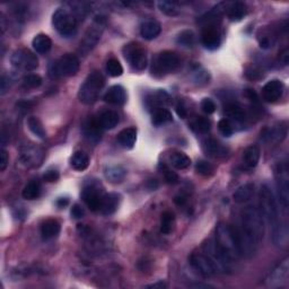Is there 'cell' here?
<instances>
[{
  "label": "cell",
  "instance_id": "680465c9",
  "mask_svg": "<svg viewBox=\"0 0 289 289\" xmlns=\"http://www.w3.org/2000/svg\"><path fill=\"white\" fill-rule=\"evenodd\" d=\"M176 111H178V114L181 116V118H185L186 116V109L184 108L183 105H179Z\"/></svg>",
  "mask_w": 289,
  "mask_h": 289
},
{
  "label": "cell",
  "instance_id": "7a4b0ae2",
  "mask_svg": "<svg viewBox=\"0 0 289 289\" xmlns=\"http://www.w3.org/2000/svg\"><path fill=\"white\" fill-rule=\"evenodd\" d=\"M260 207L262 217L267 219L269 225L272 227L273 242L277 245H285L288 239L287 226L279 221V210L277 200L274 198L271 188L263 184L260 190Z\"/></svg>",
  "mask_w": 289,
  "mask_h": 289
},
{
  "label": "cell",
  "instance_id": "d590c367",
  "mask_svg": "<svg viewBox=\"0 0 289 289\" xmlns=\"http://www.w3.org/2000/svg\"><path fill=\"white\" fill-rule=\"evenodd\" d=\"M40 194H41V184L40 182L37 181H31L30 183H27L22 192L23 198L26 200H35L40 197Z\"/></svg>",
  "mask_w": 289,
  "mask_h": 289
},
{
  "label": "cell",
  "instance_id": "8d00e7d4",
  "mask_svg": "<svg viewBox=\"0 0 289 289\" xmlns=\"http://www.w3.org/2000/svg\"><path fill=\"white\" fill-rule=\"evenodd\" d=\"M172 120H173V116H172V113L169 110L158 108L154 111L152 121L154 124L157 125V127H160V125H163L167 122H171Z\"/></svg>",
  "mask_w": 289,
  "mask_h": 289
},
{
  "label": "cell",
  "instance_id": "30bf717a",
  "mask_svg": "<svg viewBox=\"0 0 289 289\" xmlns=\"http://www.w3.org/2000/svg\"><path fill=\"white\" fill-rule=\"evenodd\" d=\"M274 175H276L277 181L279 201H280L283 209H287L289 203V174L286 163H280L277 165Z\"/></svg>",
  "mask_w": 289,
  "mask_h": 289
},
{
  "label": "cell",
  "instance_id": "60d3db41",
  "mask_svg": "<svg viewBox=\"0 0 289 289\" xmlns=\"http://www.w3.org/2000/svg\"><path fill=\"white\" fill-rule=\"evenodd\" d=\"M192 128L194 131H197L198 133H202V134H206L209 131H210V128H211V123L210 121H209L207 118H202V116H199V118L195 119L192 123Z\"/></svg>",
  "mask_w": 289,
  "mask_h": 289
},
{
  "label": "cell",
  "instance_id": "f1b7e54d",
  "mask_svg": "<svg viewBox=\"0 0 289 289\" xmlns=\"http://www.w3.org/2000/svg\"><path fill=\"white\" fill-rule=\"evenodd\" d=\"M253 193H254V184L245 183L243 185H241L240 188H237L234 194H233V198H234V201L237 203H244L252 198Z\"/></svg>",
  "mask_w": 289,
  "mask_h": 289
},
{
  "label": "cell",
  "instance_id": "ba28073f",
  "mask_svg": "<svg viewBox=\"0 0 289 289\" xmlns=\"http://www.w3.org/2000/svg\"><path fill=\"white\" fill-rule=\"evenodd\" d=\"M123 55L127 61L130 63L132 69L137 71H142L147 67V55L146 51L142 46L136 43V42H131L123 48Z\"/></svg>",
  "mask_w": 289,
  "mask_h": 289
},
{
  "label": "cell",
  "instance_id": "db71d44e",
  "mask_svg": "<svg viewBox=\"0 0 289 289\" xmlns=\"http://www.w3.org/2000/svg\"><path fill=\"white\" fill-rule=\"evenodd\" d=\"M288 55H289L288 49L283 50L280 53V55H279V60H280V62L283 64V66H287L288 64Z\"/></svg>",
  "mask_w": 289,
  "mask_h": 289
},
{
  "label": "cell",
  "instance_id": "8992f818",
  "mask_svg": "<svg viewBox=\"0 0 289 289\" xmlns=\"http://www.w3.org/2000/svg\"><path fill=\"white\" fill-rule=\"evenodd\" d=\"M52 24L60 35L69 37L76 33L78 20L71 11L67 8H59L52 15Z\"/></svg>",
  "mask_w": 289,
  "mask_h": 289
},
{
  "label": "cell",
  "instance_id": "9c48e42d",
  "mask_svg": "<svg viewBox=\"0 0 289 289\" xmlns=\"http://www.w3.org/2000/svg\"><path fill=\"white\" fill-rule=\"evenodd\" d=\"M81 67L79 60L75 54L67 53L62 55L52 66V74L55 77H73Z\"/></svg>",
  "mask_w": 289,
  "mask_h": 289
},
{
  "label": "cell",
  "instance_id": "11a10c76",
  "mask_svg": "<svg viewBox=\"0 0 289 289\" xmlns=\"http://www.w3.org/2000/svg\"><path fill=\"white\" fill-rule=\"evenodd\" d=\"M166 287H167V285H166L165 282H163V281L156 282V283H152V285L146 286V288H153V289H164Z\"/></svg>",
  "mask_w": 289,
  "mask_h": 289
},
{
  "label": "cell",
  "instance_id": "3957f363",
  "mask_svg": "<svg viewBox=\"0 0 289 289\" xmlns=\"http://www.w3.org/2000/svg\"><path fill=\"white\" fill-rule=\"evenodd\" d=\"M216 244L218 249L233 263L239 260L242 254L237 243L235 231L226 223H219L216 227Z\"/></svg>",
  "mask_w": 289,
  "mask_h": 289
},
{
  "label": "cell",
  "instance_id": "681fc988",
  "mask_svg": "<svg viewBox=\"0 0 289 289\" xmlns=\"http://www.w3.org/2000/svg\"><path fill=\"white\" fill-rule=\"evenodd\" d=\"M60 178V174L58 171L55 170H50L48 172H45V174L43 175V180L48 183H53V182H57Z\"/></svg>",
  "mask_w": 289,
  "mask_h": 289
},
{
  "label": "cell",
  "instance_id": "7c38bea8",
  "mask_svg": "<svg viewBox=\"0 0 289 289\" xmlns=\"http://www.w3.org/2000/svg\"><path fill=\"white\" fill-rule=\"evenodd\" d=\"M11 62L15 68L23 69V70L27 71L35 70L39 67V59H37L36 54L26 49L16 50L12 54Z\"/></svg>",
  "mask_w": 289,
  "mask_h": 289
},
{
  "label": "cell",
  "instance_id": "4dcf8cb0",
  "mask_svg": "<svg viewBox=\"0 0 289 289\" xmlns=\"http://www.w3.org/2000/svg\"><path fill=\"white\" fill-rule=\"evenodd\" d=\"M260 156H261V152L260 148L255 144H252V146H249L248 148L244 151L243 154V161L244 164L250 167V169H253L260 161Z\"/></svg>",
  "mask_w": 289,
  "mask_h": 289
},
{
  "label": "cell",
  "instance_id": "7bdbcfd3",
  "mask_svg": "<svg viewBox=\"0 0 289 289\" xmlns=\"http://www.w3.org/2000/svg\"><path fill=\"white\" fill-rule=\"evenodd\" d=\"M176 42L182 46H185V48H191L194 44V34L192 31H183L179 34Z\"/></svg>",
  "mask_w": 289,
  "mask_h": 289
},
{
  "label": "cell",
  "instance_id": "836d02e7",
  "mask_svg": "<svg viewBox=\"0 0 289 289\" xmlns=\"http://www.w3.org/2000/svg\"><path fill=\"white\" fill-rule=\"evenodd\" d=\"M258 41L262 49L272 48L274 41H276V33H273V31L270 29L261 30L258 34Z\"/></svg>",
  "mask_w": 289,
  "mask_h": 289
},
{
  "label": "cell",
  "instance_id": "f35d334b",
  "mask_svg": "<svg viewBox=\"0 0 289 289\" xmlns=\"http://www.w3.org/2000/svg\"><path fill=\"white\" fill-rule=\"evenodd\" d=\"M157 6L160 8V11L165 14L166 16L174 17L178 16L180 14V8L178 6V4L175 2H167V0H162V2L157 3Z\"/></svg>",
  "mask_w": 289,
  "mask_h": 289
},
{
  "label": "cell",
  "instance_id": "816d5d0a",
  "mask_svg": "<svg viewBox=\"0 0 289 289\" xmlns=\"http://www.w3.org/2000/svg\"><path fill=\"white\" fill-rule=\"evenodd\" d=\"M9 163V156L8 153L3 148L2 152H0V171L4 172L7 169Z\"/></svg>",
  "mask_w": 289,
  "mask_h": 289
},
{
  "label": "cell",
  "instance_id": "f546056e",
  "mask_svg": "<svg viewBox=\"0 0 289 289\" xmlns=\"http://www.w3.org/2000/svg\"><path fill=\"white\" fill-rule=\"evenodd\" d=\"M33 49L40 54H45L52 48V41L46 34H37L32 41Z\"/></svg>",
  "mask_w": 289,
  "mask_h": 289
},
{
  "label": "cell",
  "instance_id": "e0dca14e",
  "mask_svg": "<svg viewBox=\"0 0 289 289\" xmlns=\"http://www.w3.org/2000/svg\"><path fill=\"white\" fill-rule=\"evenodd\" d=\"M283 91H285V84L279 81V79H272V81L268 82L264 85L262 90V96L269 103H274V102L280 100Z\"/></svg>",
  "mask_w": 289,
  "mask_h": 289
},
{
  "label": "cell",
  "instance_id": "e575fe53",
  "mask_svg": "<svg viewBox=\"0 0 289 289\" xmlns=\"http://www.w3.org/2000/svg\"><path fill=\"white\" fill-rule=\"evenodd\" d=\"M171 164L173 165L175 169L178 170H186L191 165V160L188 155H185L184 153L176 152L173 153L170 157Z\"/></svg>",
  "mask_w": 289,
  "mask_h": 289
},
{
  "label": "cell",
  "instance_id": "44dd1931",
  "mask_svg": "<svg viewBox=\"0 0 289 289\" xmlns=\"http://www.w3.org/2000/svg\"><path fill=\"white\" fill-rule=\"evenodd\" d=\"M162 26L161 23L156 20H147L144 21L140 27V34L144 40H154L161 34Z\"/></svg>",
  "mask_w": 289,
  "mask_h": 289
},
{
  "label": "cell",
  "instance_id": "cb8c5ba5",
  "mask_svg": "<svg viewBox=\"0 0 289 289\" xmlns=\"http://www.w3.org/2000/svg\"><path fill=\"white\" fill-rule=\"evenodd\" d=\"M246 6L243 3H228L226 8V14L232 22H240L246 15Z\"/></svg>",
  "mask_w": 289,
  "mask_h": 289
},
{
  "label": "cell",
  "instance_id": "9a60e30c",
  "mask_svg": "<svg viewBox=\"0 0 289 289\" xmlns=\"http://www.w3.org/2000/svg\"><path fill=\"white\" fill-rule=\"evenodd\" d=\"M190 263L195 271L206 278L212 277L213 274L217 273L216 270L213 269L212 264L210 263V261L208 260V258L204 254H192L190 258Z\"/></svg>",
  "mask_w": 289,
  "mask_h": 289
},
{
  "label": "cell",
  "instance_id": "ab89813d",
  "mask_svg": "<svg viewBox=\"0 0 289 289\" xmlns=\"http://www.w3.org/2000/svg\"><path fill=\"white\" fill-rule=\"evenodd\" d=\"M174 225V215L173 212L171 211H165L162 213V219H161V232L163 234H170L173 230Z\"/></svg>",
  "mask_w": 289,
  "mask_h": 289
},
{
  "label": "cell",
  "instance_id": "5bb4252c",
  "mask_svg": "<svg viewBox=\"0 0 289 289\" xmlns=\"http://www.w3.org/2000/svg\"><path fill=\"white\" fill-rule=\"evenodd\" d=\"M103 195L104 194H102V190H100L99 186H96L94 184H90V185L85 186L82 192L83 200L87 204V207L93 211L100 210Z\"/></svg>",
  "mask_w": 289,
  "mask_h": 289
},
{
  "label": "cell",
  "instance_id": "ee69618b",
  "mask_svg": "<svg viewBox=\"0 0 289 289\" xmlns=\"http://www.w3.org/2000/svg\"><path fill=\"white\" fill-rule=\"evenodd\" d=\"M195 171H197L198 174L202 176H210L215 172V167L207 161H199L195 165Z\"/></svg>",
  "mask_w": 289,
  "mask_h": 289
},
{
  "label": "cell",
  "instance_id": "d6a6232c",
  "mask_svg": "<svg viewBox=\"0 0 289 289\" xmlns=\"http://www.w3.org/2000/svg\"><path fill=\"white\" fill-rule=\"evenodd\" d=\"M225 114L227 116V120L235 121V122H242L245 120V112L241 108L239 104L232 103L228 104L225 108Z\"/></svg>",
  "mask_w": 289,
  "mask_h": 289
},
{
  "label": "cell",
  "instance_id": "9f6ffc18",
  "mask_svg": "<svg viewBox=\"0 0 289 289\" xmlns=\"http://www.w3.org/2000/svg\"><path fill=\"white\" fill-rule=\"evenodd\" d=\"M174 202L178 204V206H184L186 202V198L184 195H178V197H175Z\"/></svg>",
  "mask_w": 289,
  "mask_h": 289
},
{
  "label": "cell",
  "instance_id": "7402d4cb",
  "mask_svg": "<svg viewBox=\"0 0 289 289\" xmlns=\"http://www.w3.org/2000/svg\"><path fill=\"white\" fill-rule=\"evenodd\" d=\"M61 231V225L55 219H48L41 226V235L44 241L52 240L59 235Z\"/></svg>",
  "mask_w": 289,
  "mask_h": 289
},
{
  "label": "cell",
  "instance_id": "ffe728a7",
  "mask_svg": "<svg viewBox=\"0 0 289 289\" xmlns=\"http://www.w3.org/2000/svg\"><path fill=\"white\" fill-rule=\"evenodd\" d=\"M104 101L106 103L113 105H123L127 102V93H125V90L122 86L114 85L106 92V94L104 95Z\"/></svg>",
  "mask_w": 289,
  "mask_h": 289
},
{
  "label": "cell",
  "instance_id": "4316f807",
  "mask_svg": "<svg viewBox=\"0 0 289 289\" xmlns=\"http://www.w3.org/2000/svg\"><path fill=\"white\" fill-rule=\"evenodd\" d=\"M203 151L206 152L207 155L211 157H224L227 154V149L215 139H208V140L204 141Z\"/></svg>",
  "mask_w": 289,
  "mask_h": 289
},
{
  "label": "cell",
  "instance_id": "52a82bcc",
  "mask_svg": "<svg viewBox=\"0 0 289 289\" xmlns=\"http://www.w3.org/2000/svg\"><path fill=\"white\" fill-rule=\"evenodd\" d=\"M203 254L210 261L216 272L226 273L232 270L233 262L222 253V251L218 249L215 240H208L203 244Z\"/></svg>",
  "mask_w": 289,
  "mask_h": 289
},
{
  "label": "cell",
  "instance_id": "4fadbf2b",
  "mask_svg": "<svg viewBox=\"0 0 289 289\" xmlns=\"http://www.w3.org/2000/svg\"><path fill=\"white\" fill-rule=\"evenodd\" d=\"M289 260L286 258L282 262L279 263L276 268L272 270L267 280L269 287L271 288H279L285 287L288 283L289 277Z\"/></svg>",
  "mask_w": 289,
  "mask_h": 289
},
{
  "label": "cell",
  "instance_id": "1f68e13d",
  "mask_svg": "<svg viewBox=\"0 0 289 289\" xmlns=\"http://www.w3.org/2000/svg\"><path fill=\"white\" fill-rule=\"evenodd\" d=\"M70 165L74 170L76 171H85L88 165H90V157L86 153L84 152H76L70 158Z\"/></svg>",
  "mask_w": 289,
  "mask_h": 289
},
{
  "label": "cell",
  "instance_id": "ac0fdd59",
  "mask_svg": "<svg viewBox=\"0 0 289 289\" xmlns=\"http://www.w3.org/2000/svg\"><path fill=\"white\" fill-rule=\"evenodd\" d=\"M21 160L30 167L39 166L43 160V153L37 147L25 146L21 149Z\"/></svg>",
  "mask_w": 289,
  "mask_h": 289
},
{
  "label": "cell",
  "instance_id": "603a6c76",
  "mask_svg": "<svg viewBox=\"0 0 289 289\" xmlns=\"http://www.w3.org/2000/svg\"><path fill=\"white\" fill-rule=\"evenodd\" d=\"M119 195L115 193H108L103 195V199H102L100 210L103 215H112L116 211V209L119 207Z\"/></svg>",
  "mask_w": 289,
  "mask_h": 289
},
{
  "label": "cell",
  "instance_id": "6da1fadb",
  "mask_svg": "<svg viewBox=\"0 0 289 289\" xmlns=\"http://www.w3.org/2000/svg\"><path fill=\"white\" fill-rule=\"evenodd\" d=\"M242 255L251 258L258 251L263 240L264 224L262 213L258 208L248 207L242 212L240 230L235 231Z\"/></svg>",
  "mask_w": 289,
  "mask_h": 289
},
{
  "label": "cell",
  "instance_id": "7dc6e473",
  "mask_svg": "<svg viewBox=\"0 0 289 289\" xmlns=\"http://www.w3.org/2000/svg\"><path fill=\"white\" fill-rule=\"evenodd\" d=\"M201 109L204 113L212 114V113H215V111L217 108H216L215 102H213L211 99H204L201 102Z\"/></svg>",
  "mask_w": 289,
  "mask_h": 289
},
{
  "label": "cell",
  "instance_id": "f6af8a7d",
  "mask_svg": "<svg viewBox=\"0 0 289 289\" xmlns=\"http://www.w3.org/2000/svg\"><path fill=\"white\" fill-rule=\"evenodd\" d=\"M23 85L27 88H37L42 85V78L39 75L30 74L23 78Z\"/></svg>",
  "mask_w": 289,
  "mask_h": 289
},
{
  "label": "cell",
  "instance_id": "b9f144b4",
  "mask_svg": "<svg viewBox=\"0 0 289 289\" xmlns=\"http://www.w3.org/2000/svg\"><path fill=\"white\" fill-rule=\"evenodd\" d=\"M106 71L111 77H120L123 74V67L118 59L112 58L106 62Z\"/></svg>",
  "mask_w": 289,
  "mask_h": 289
},
{
  "label": "cell",
  "instance_id": "d6986e66",
  "mask_svg": "<svg viewBox=\"0 0 289 289\" xmlns=\"http://www.w3.org/2000/svg\"><path fill=\"white\" fill-rule=\"evenodd\" d=\"M263 138L269 142H281L287 136V127L285 123H277L265 129L262 133Z\"/></svg>",
  "mask_w": 289,
  "mask_h": 289
},
{
  "label": "cell",
  "instance_id": "74e56055",
  "mask_svg": "<svg viewBox=\"0 0 289 289\" xmlns=\"http://www.w3.org/2000/svg\"><path fill=\"white\" fill-rule=\"evenodd\" d=\"M27 127H29L30 131L37 138H40V139L45 138L46 136L45 130L39 118H36V116H30L29 120H27Z\"/></svg>",
  "mask_w": 289,
  "mask_h": 289
},
{
  "label": "cell",
  "instance_id": "5b68a950",
  "mask_svg": "<svg viewBox=\"0 0 289 289\" xmlns=\"http://www.w3.org/2000/svg\"><path fill=\"white\" fill-rule=\"evenodd\" d=\"M105 26V17L104 16H97L94 21H93L92 25L88 27L87 31L84 34L83 40L79 44V53L83 55H87L91 51L95 48L99 43L102 34H103Z\"/></svg>",
  "mask_w": 289,
  "mask_h": 289
},
{
  "label": "cell",
  "instance_id": "f907efd6",
  "mask_svg": "<svg viewBox=\"0 0 289 289\" xmlns=\"http://www.w3.org/2000/svg\"><path fill=\"white\" fill-rule=\"evenodd\" d=\"M164 176L165 180L169 184H176L179 182V175L175 173V172L171 171L169 169H165L164 171Z\"/></svg>",
  "mask_w": 289,
  "mask_h": 289
},
{
  "label": "cell",
  "instance_id": "2e32d148",
  "mask_svg": "<svg viewBox=\"0 0 289 289\" xmlns=\"http://www.w3.org/2000/svg\"><path fill=\"white\" fill-rule=\"evenodd\" d=\"M201 42L204 48L208 50L218 49L222 43V34L218 26H204L201 34Z\"/></svg>",
  "mask_w": 289,
  "mask_h": 289
},
{
  "label": "cell",
  "instance_id": "83f0119b",
  "mask_svg": "<svg viewBox=\"0 0 289 289\" xmlns=\"http://www.w3.org/2000/svg\"><path fill=\"white\" fill-rule=\"evenodd\" d=\"M119 114L114 111H105L101 114L99 119V124L101 129L111 130L114 129L119 123Z\"/></svg>",
  "mask_w": 289,
  "mask_h": 289
},
{
  "label": "cell",
  "instance_id": "8fae6325",
  "mask_svg": "<svg viewBox=\"0 0 289 289\" xmlns=\"http://www.w3.org/2000/svg\"><path fill=\"white\" fill-rule=\"evenodd\" d=\"M180 58L173 51H163L157 55L153 64V70L160 74H169L178 69Z\"/></svg>",
  "mask_w": 289,
  "mask_h": 289
},
{
  "label": "cell",
  "instance_id": "484cf974",
  "mask_svg": "<svg viewBox=\"0 0 289 289\" xmlns=\"http://www.w3.org/2000/svg\"><path fill=\"white\" fill-rule=\"evenodd\" d=\"M118 141L125 149L133 148L134 143L137 141V130L134 128L123 129L118 134Z\"/></svg>",
  "mask_w": 289,
  "mask_h": 289
},
{
  "label": "cell",
  "instance_id": "bcb514c9",
  "mask_svg": "<svg viewBox=\"0 0 289 289\" xmlns=\"http://www.w3.org/2000/svg\"><path fill=\"white\" fill-rule=\"evenodd\" d=\"M218 130L224 137H231L233 132H234V129H233V124L230 120L227 119H222L218 122Z\"/></svg>",
  "mask_w": 289,
  "mask_h": 289
},
{
  "label": "cell",
  "instance_id": "6f0895ef",
  "mask_svg": "<svg viewBox=\"0 0 289 289\" xmlns=\"http://www.w3.org/2000/svg\"><path fill=\"white\" fill-rule=\"evenodd\" d=\"M68 203H69V200L67 198H60L57 201V206L59 208H63V207H66Z\"/></svg>",
  "mask_w": 289,
  "mask_h": 289
},
{
  "label": "cell",
  "instance_id": "f5cc1de1",
  "mask_svg": "<svg viewBox=\"0 0 289 289\" xmlns=\"http://www.w3.org/2000/svg\"><path fill=\"white\" fill-rule=\"evenodd\" d=\"M85 215V211H84V209L79 206V204H74L73 208H71V216L75 219H81Z\"/></svg>",
  "mask_w": 289,
  "mask_h": 289
},
{
  "label": "cell",
  "instance_id": "d4e9b609",
  "mask_svg": "<svg viewBox=\"0 0 289 289\" xmlns=\"http://www.w3.org/2000/svg\"><path fill=\"white\" fill-rule=\"evenodd\" d=\"M104 175L111 183H120L124 180L127 171L121 165H110L104 170Z\"/></svg>",
  "mask_w": 289,
  "mask_h": 289
},
{
  "label": "cell",
  "instance_id": "c3c4849f",
  "mask_svg": "<svg viewBox=\"0 0 289 289\" xmlns=\"http://www.w3.org/2000/svg\"><path fill=\"white\" fill-rule=\"evenodd\" d=\"M245 75H246V77L252 79V81H258V79H260L263 76V74L261 73L260 69H258L256 67H250L246 69Z\"/></svg>",
  "mask_w": 289,
  "mask_h": 289
},
{
  "label": "cell",
  "instance_id": "277c9868",
  "mask_svg": "<svg viewBox=\"0 0 289 289\" xmlns=\"http://www.w3.org/2000/svg\"><path fill=\"white\" fill-rule=\"evenodd\" d=\"M104 77L100 71H93L88 75L85 82L79 88L78 99L85 105L95 103L104 86Z\"/></svg>",
  "mask_w": 289,
  "mask_h": 289
}]
</instances>
